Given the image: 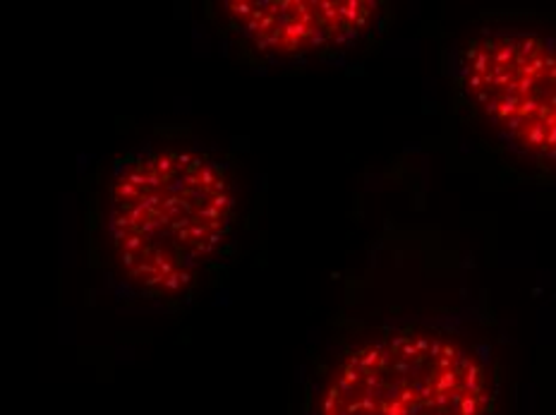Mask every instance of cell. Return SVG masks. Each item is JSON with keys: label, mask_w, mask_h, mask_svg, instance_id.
Returning a JSON list of instances; mask_svg holds the SVG:
<instances>
[{"label": "cell", "mask_w": 556, "mask_h": 415, "mask_svg": "<svg viewBox=\"0 0 556 415\" xmlns=\"http://www.w3.org/2000/svg\"><path fill=\"white\" fill-rule=\"evenodd\" d=\"M233 224V180L200 149L147 144L111 171L109 260L137 295L161 301L190 293L224 255Z\"/></svg>", "instance_id": "cell-1"}, {"label": "cell", "mask_w": 556, "mask_h": 415, "mask_svg": "<svg viewBox=\"0 0 556 415\" xmlns=\"http://www.w3.org/2000/svg\"><path fill=\"white\" fill-rule=\"evenodd\" d=\"M500 377L482 345L446 327L361 337L319 367L303 415H494Z\"/></svg>", "instance_id": "cell-2"}, {"label": "cell", "mask_w": 556, "mask_h": 415, "mask_svg": "<svg viewBox=\"0 0 556 415\" xmlns=\"http://www.w3.org/2000/svg\"><path fill=\"white\" fill-rule=\"evenodd\" d=\"M470 118L508 154L556 168V29L486 25L451 58Z\"/></svg>", "instance_id": "cell-3"}, {"label": "cell", "mask_w": 556, "mask_h": 415, "mask_svg": "<svg viewBox=\"0 0 556 415\" xmlns=\"http://www.w3.org/2000/svg\"><path fill=\"white\" fill-rule=\"evenodd\" d=\"M218 25L260 61H303L345 51L375 32L384 5L372 0H230L218 3Z\"/></svg>", "instance_id": "cell-4"}]
</instances>
